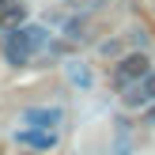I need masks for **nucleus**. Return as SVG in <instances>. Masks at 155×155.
Returning <instances> with one entry per match:
<instances>
[{
    "instance_id": "f257e3e1",
    "label": "nucleus",
    "mask_w": 155,
    "mask_h": 155,
    "mask_svg": "<svg viewBox=\"0 0 155 155\" xmlns=\"http://www.w3.org/2000/svg\"><path fill=\"white\" fill-rule=\"evenodd\" d=\"M45 42H49V30H45L42 23H19V27L0 42V49H4V61L12 68H23V64H30V61L45 49Z\"/></svg>"
},
{
    "instance_id": "f03ea898",
    "label": "nucleus",
    "mask_w": 155,
    "mask_h": 155,
    "mask_svg": "<svg viewBox=\"0 0 155 155\" xmlns=\"http://www.w3.org/2000/svg\"><path fill=\"white\" fill-rule=\"evenodd\" d=\"M151 72V61H148V53L144 49H133V53H121L117 61H114V87L117 91H129L136 80H144V76Z\"/></svg>"
},
{
    "instance_id": "7ed1b4c3",
    "label": "nucleus",
    "mask_w": 155,
    "mask_h": 155,
    "mask_svg": "<svg viewBox=\"0 0 155 155\" xmlns=\"http://www.w3.org/2000/svg\"><path fill=\"white\" fill-rule=\"evenodd\" d=\"M19 125H30V129H61L64 125V110L61 106H27L19 114Z\"/></svg>"
},
{
    "instance_id": "20e7f679",
    "label": "nucleus",
    "mask_w": 155,
    "mask_h": 155,
    "mask_svg": "<svg viewBox=\"0 0 155 155\" xmlns=\"http://www.w3.org/2000/svg\"><path fill=\"white\" fill-rule=\"evenodd\" d=\"M155 102V72H148L144 80H136L129 91H121V106L125 110H144Z\"/></svg>"
},
{
    "instance_id": "39448f33",
    "label": "nucleus",
    "mask_w": 155,
    "mask_h": 155,
    "mask_svg": "<svg viewBox=\"0 0 155 155\" xmlns=\"http://www.w3.org/2000/svg\"><path fill=\"white\" fill-rule=\"evenodd\" d=\"M15 144L34 148V151H53L61 144V133H57V129H30V125H23L19 133H15Z\"/></svg>"
},
{
    "instance_id": "423d86ee",
    "label": "nucleus",
    "mask_w": 155,
    "mask_h": 155,
    "mask_svg": "<svg viewBox=\"0 0 155 155\" xmlns=\"http://www.w3.org/2000/svg\"><path fill=\"white\" fill-rule=\"evenodd\" d=\"M64 76H68V83L80 87V91H91V87H95V76H91V68L83 64V61H64Z\"/></svg>"
},
{
    "instance_id": "0eeeda50",
    "label": "nucleus",
    "mask_w": 155,
    "mask_h": 155,
    "mask_svg": "<svg viewBox=\"0 0 155 155\" xmlns=\"http://www.w3.org/2000/svg\"><path fill=\"white\" fill-rule=\"evenodd\" d=\"M64 38L68 42H87V19H64Z\"/></svg>"
},
{
    "instance_id": "6e6552de",
    "label": "nucleus",
    "mask_w": 155,
    "mask_h": 155,
    "mask_svg": "<svg viewBox=\"0 0 155 155\" xmlns=\"http://www.w3.org/2000/svg\"><path fill=\"white\" fill-rule=\"evenodd\" d=\"M95 49H98V57H110V61H117L121 53H125V45H121V38H102V42H98Z\"/></svg>"
},
{
    "instance_id": "1a4fd4ad",
    "label": "nucleus",
    "mask_w": 155,
    "mask_h": 155,
    "mask_svg": "<svg viewBox=\"0 0 155 155\" xmlns=\"http://www.w3.org/2000/svg\"><path fill=\"white\" fill-rule=\"evenodd\" d=\"M144 125L155 129V102H151V106H144Z\"/></svg>"
},
{
    "instance_id": "9d476101",
    "label": "nucleus",
    "mask_w": 155,
    "mask_h": 155,
    "mask_svg": "<svg viewBox=\"0 0 155 155\" xmlns=\"http://www.w3.org/2000/svg\"><path fill=\"white\" fill-rule=\"evenodd\" d=\"M8 4H12V0H0V12H4V8H8Z\"/></svg>"
}]
</instances>
